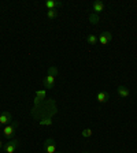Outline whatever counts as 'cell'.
Listing matches in <instances>:
<instances>
[{"instance_id":"7a4b0ae2","label":"cell","mask_w":137,"mask_h":153,"mask_svg":"<svg viewBox=\"0 0 137 153\" xmlns=\"http://www.w3.org/2000/svg\"><path fill=\"white\" fill-rule=\"evenodd\" d=\"M19 146V141L18 140H10L7 143H4V146H3V150L6 153H14L16 150V148Z\"/></svg>"},{"instance_id":"9a60e30c","label":"cell","mask_w":137,"mask_h":153,"mask_svg":"<svg viewBox=\"0 0 137 153\" xmlns=\"http://www.w3.org/2000/svg\"><path fill=\"white\" fill-rule=\"evenodd\" d=\"M48 74H49V75H54V76H58V74H59V71H58V67L49 66V67H48Z\"/></svg>"},{"instance_id":"52a82bcc","label":"cell","mask_w":137,"mask_h":153,"mask_svg":"<svg viewBox=\"0 0 137 153\" xmlns=\"http://www.w3.org/2000/svg\"><path fill=\"white\" fill-rule=\"evenodd\" d=\"M43 85H44L47 89H54V86H55V76L47 74V76L43 79Z\"/></svg>"},{"instance_id":"ac0fdd59","label":"cell","mask_w":137,"mask_h":153,"mask_svg":"<svg viewBox=\"0 0 137 153\" xmlns=\"http://www.w3.org/2000/svg\"><path fill=\"white\" fill-rule=\"evenodd\" d=\"M3 146H4V145H3V141H0V149H1Z\"/></svg>"},{"instance_id":"e0dca14e","label":"cell","mask_w":137,"mask_h":153,"mask_svg":"<svg viewBox=\"0 0 137 153\" xmlns=\"http://www.w3.org/2000/svg\"><path fill=\"white\" fill-rule=\"evenodd\" d=\"M52 123H54V120H52L51 118L43 119V120H40V122H38V124H40V126H51Z\"/></svg>"},{"instance_id":"ba28073f","label":"cell","mask_w":137,"mask_h":153,"mask_svg":"<svg viewBox=\"0 0 137 153\" xmlns=\"http://www.w3.org/2000/svg\"><path fill=\"white\" fill-rule=\"evenodd\" d=\"M44 6L48 10H58V8H61V7H63V3L62 1H56V0H47L44 3Z\"/></svg>"},{"instance_id":"8992f818","label":"cell","mask_w":137,"mask_h":153,"mask_svg":"<svg viewBox=\"0 0 137 153\" xmlns=\"http://www.w3.org/2000/svg\"><path fill=\"white\" fill-rule=\"evenodd\" d=\"M96 100H97L99 104H106V102H109V100H110V93L102 90V92H99L96 94Z\"/></svg>"},{"instance_id":"7c38bea8","label":"cell","mask_w":137,"mask_h":153,"mask_svg":"<svg viewBox=\"0 0 137 153\" xmlns=\"http://www.w3.org/2000/svg\"><path fill=\"white\" fill-rule=\"evenodd\" d=\"M58 14H59V11H58V10H48V11H47V16L49 19H55L58 16Z\"/></svg>"},{"instance_id":"9c48e42d","label":"cell","mask_w":137,"mask_h":153,"mask_svg":"<svg viewBox=\"0 0 137 153\" xmlns=\"http://www.w3.org/2000/svg\"><path fill=\"white\" fill-rule=\"evenodd\" d=\"M117 93H118L119 97L126 99V97H129V94H130V90H129V88H126V86L119 85L118 88H117Z\"/></svg>"},{"instance_id":"3957f363","label":"cell","mask_w":137,"mask_h":153,"mask_svg":"<svg viewBox=\"0 0 137 153\" xmlns=\"http://www.w3.org/2000/svg\"><path fill=\"white\" fill-rule=\"evenodd\" d=\"M44 150L45 153H56V142L54 138H47L44 141Z\"/></svg>"},{"instance_id":"4fadbf2b","label":"cell","mask_w":137,"mask_h":153,"mask_svg":"<svg viewBox=\"0 0 137 153\" xmlns=\"http://www.w3.org/2000/svg\"><path fill=\"white\" fill-rule=\"evenodd\" d=\"M86 41L89 42L91 45H96L97 44V37H96L95 34H89L88 37H86Z\"/></svg>"},{"instance_id":"d6986e66","label":"cell","mask_w":137,"mask_h":153,"mask_svg":"<svg viewBox=\"0 0 137 153\" xmlns=\"http://www.w3.org/2000/svg\"><path fill=\"white\" fill-rule=\"evenodd\" d=\"M82 153H89V152H82Z\"/></svg>"},{"instance_id":"8fae6325","label":"cell","mask_w":137,"mask_h":153,"mask_svg":"<svg viewBox=\"0 0 137 153\" xmlns=\"http://www.w3.org/2000/svg\"><path fill=\"white\" fill-rule=\"evenodd\" d=\"M89 22L93 23V25H97V23H99V15H97V14L91 13V15H89Z\"/></svg>"},{"instance_id":"6da1fadb","label":"cell","mask_w":137,"mask_h":153,"mask_svg":"<svg viewBox=\"0 0 137 153\" xmlns=\"http://www.w3.org/2000/svg\"><path fill=\"white\" fill-rule=\"evenodd\" d=\"M18 122L16 120H13L10 124H7V126H4L3 128V135L4 138H7V140H13L14 135H15V131H16V127H18Z\"/></svg>"},{"instance_id":"5bb4252c","label":"cell","mask_w":137,"mask_h":153,"mask_svg":"<svg viewBox=\"0 0 137 153\" xmlns=\"http://www.w3.org/2000/svg\"><path fill=\"white\" fill-rule=\"evenodd\" d=\"M36 97L43 101V100L47 97V90H37V92H36Z\"/></svg>"},{"instance_id":"5b68a950","label":"cell","mask_w":137,"mask_h":153,"mask_svg":"<svg viewBox=\"0 0 137 153\" xmlns=\"http://www.w3.org/2000/svg\"><path fill=\"white\" fill-rule=\"evenodd\" d=\"M111 40H112V34L110 32H103L102 34H100V37L97 38V41L102 45H109L110 42H111Z\"/></svg>"},{"instance_id":"277c9868","label":"cell","mask_w":137,"mask_h":153,"mask_svg":"<svg viewBox=\"0 0 137 153\" xmlns=\"http://www.w3.org/2000/svg\"><path fill=\"white\" fill-rule=\"evenodd\" d=\"M13 120H14L13 114L10 111H3L0 114V124H1V126H7V124H10Z\"/></svg>"},{"instance_id":"30bf717a","label":"cell","mask_w":137,"mask_h":153,"mask_svg":"<svg viewBox=\"0 0 137 153\" xmlns=\"http://www.w3.org/2000/svg\"><path fill=\"white\" fill-rule=\"evenodd\" d=\"M103 10H104V3H103V1H100V0H96L95 3H93V6H92L93 14H97V15H99Z\"/></svg>"},{"instance_id":"2e32d148","label":"cell","mask_w":137,"mask_h":153,"mask_svg":"<svg viewBox=\"0 0 137 153\" xmlns=\"http://www.w3.org/2000/svg\"><path fill=\"white\" fill-rule=\"evenodd\" d=\"M93 134V131H92V128H84L82 131H81V135H82L84 138H89L91 135Z\"/></svg>"}]
</instances>
